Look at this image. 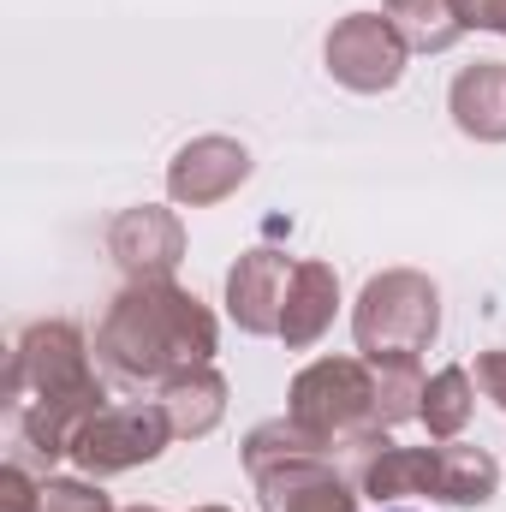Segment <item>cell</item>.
I'll list each match as a JSON object with an SVG mask.
<instances>
[{"label": "cell", "mask_w": 506, "mask_h": 512, "mask_svg": "<svg viewBox=\"0 0 506 512\" xmlns=\"http://www.w3.org/2000/svg\"><path fill=\"white\" fill-rule=\"evenodd\" d=\"M108 256L126 280H173L185 262V221L161 203H131L108 221Z\"/></svg>", "instance_id": "ba28073f"}, {"label": "cell", "mask_w": 506, "mask_h": 512, "mask_svg": "<svg viewBox=\"0 0 506 512\" xmlns=\"http://www.w3.org/2000/svg\"><path fill=\"white\" fill-rule=\"evenodd\" d=\"M256 173V155L227 137V131H203L191 143H179V155L167 161V197L179 209H215L227 197H239V185Z\"/></svg>", "instance_id": "52a82bcc"}, {"label": "cell", "mask_w": 506, "mask_h": 512, "mask_svg": "<svg viewBox=\"0 0 506 512\" xmlns=\"http://www.w3.org/2000/svg\"><path fill=\"white\" fill-rule=\"evenodd\" d=\"M316 453H328L304 423H292V417H268V423H256L251 435L239 441V459H245V471H251V483L262 471H274V465H286V459H316Z\"/></svg>", "instance_id": "e0dca14e"}, {"label": "cell", "mask_w": 506, "mask_h": 512, "mask_svg": "<svg viewBox=\"0 0 506 512\" xmlns=\"http://www.w3.org/2000/svg\"><path fill=\"white\" fill-rule=\"evenodd\" d=\"M286 417L304 423L328 453L334 447H358V453L387 447V429L376 417V364H364V358L304 364L286 387Z\"/></svg>", "instance_id": "3957f363"}, {"label": "cell", "mask_w": 506, "mask_h": 512, "mask_svg": "<svg viewBox=\"0 0 506 512\" xmlns=\"http://www.w3.org/2000/svg\"><path fill=\"white\" fill-rule=\"evenodd\" d=\"M495 495H501L495 453L465 447V441L429 447V501H441V507H489Z\"/></svg>", "instance_id": "7c38bea8"}, {"label": "cell", "mask_w": 506, "mask_h": 512, "mask_svg": "<svg viewBox=\"0 0 506 512\" xmlns=\"http://www.w3.org/2000/svg\"><path fill=\"white\" fill-rule=\"evenodd\" d=\"M477 387H483V399H495V411H506V346L477 352Z\"/></svg>", "instance_id": "7402d4cb"}, {"label": "cell", "mask_w": 506, "mask_h": 512, "mask_svg": "<svg viewBox=\"0 0 506 512\" xmlns=\"http://www.w3.org/2000/svg\"><path fill=\"white\" fill-rule=\"evenodd\" d=\"M459 24L465 30H489V36H506V0H453Z\"/></svg>", "instance_id": "44dd1931"}, {"label": "cell", "mask_w": 506, "mask_h": 512, "mask_svg": "<svg viewBox=\"0 0 506 512\" xmlns=\"http://www.w3.org/2000/svg\"><path fill=\"white\" fill-rule=\"evenodd\" d=\"M322 60H328V78L352 96H387L399 78H405V60L411 48L399 42V30L381 18V12H346L328 42H322Z\"/></svg>", "instance_id": "8992f818"}, {"label": "cell", "mask_w": 506, "mask_h": 512, "mask_svg": "<svg viewBox=\"0 0 506 512\" xmlns=\"http://www.w3.org/2000/svg\"><path fill=\"white\" fill-rule=\"evenodd\" d=\"M256 507L262 512H358V483H346L328 453L316 459H286L256 477Z\"/></svg>", "instance_id": "30bf717a"}, {"label": "cell", "mask_w": 506, "mask_h": 512, "mask_svg": "<svg viewBox=\"0 0 506 512\" xmlns=\"http://www.w3.org/2000/svg\"><path fill=\"white\" fill-rule=\"evenodd\" d=\"M340 316V274L334 262H298L292 268V286H286V310H280V340L286 352H310Z\"/></svg>", "instance_id": "8fae6325"}, {"label": "cell", "mask_w": 506, "mask_h": 512, "mask_svg": "<svg viewBox=\"0 0 506 512\" xmlns=\"http://www.w3.org/2000/svg\"><path fill=\"white\" fill-rule=\"evenodd\" d=\"M131 512H161V507H131Z\"/></svg>", "instance_id": "cb8c5ba5"}, {"label": "cell", "mask_w": 506, "mask_h": 512, "mask_svg": "<svg viewBox=\"0 0 506 512\" xmlns=\"http://www.w3.org/2000/svg\"><path fill=\"white\" fill-rule=\"evenodd\" d=\"M215 352H221L215 310L173 280H126L96 322V364L137 393L143 387L161 393L173 376L215 364Z\"/></svg>", "instance_id": "7a4b0ae2"}, {"label": "cell", "mask_w": 506, "mask_h": 512, "mask_svg": "<svg viewBox=\"0 0 506 512\" xmlns=\"http://www.w3.org/2000/svg\"><path fill=\"white\" fill-rule=\"evenodd\" d=\"M447 114L471 143H506V60H477L453 78Z\"/></svg>", "instance_id": "4fadbf2b"}, {"label": "cell", "mask_w": 506, "mask_h": 512, "mask_svg": "<svg viewBox=\"0 0 506 512\" xmlns=\"http://www.w3.org/2000/svg\"><path fill=\"white\" fill-rule=\"evenodd\" d=\"M42 512H114L96 477H48L42 483Z\"/></svg>", "instance_id": "d6986e66"}, {"label": "cell", "mask_w": 506, "mask_h": 512, "mask_svg": "<svg viewBox=\"0 0 506 512\" xmlns=\"http://www.w3.org/2000/svg\"><path fill=\"white\" fill-rule=\"evenodd\" d=\"M96 346L84 340L78 322L54 316V322H30L12 346L6 364V405H12V429L24 441L30 459L60 465L72 459L84 423L108 405V387L96 376Z\"/></svg>", "instance_id": "6da1fadb"}, {"label": "cell", "mask_w": 506, "mask_h": 512, "mask_svg": "<svg viewBox=\"0 0 506 512\" xmlns=\"http://www.w3.org/2000/svg\"><path fill=\"white\" fill-rule=\"evenodd\" d=\"M423 411V376L417 364H376V417L381 429H399Z\"/></svg>", "instance_id": "ac0fdd59"}, {"label": "cell", "mask_w": 506, "mask_h": 512, "mask_svg": "<svg viewBox=\"0 0 506 512\" xmlns=\"http://www.w3.org/2000/svg\"><path fill=\"white\" fill-rule=\"evenodd\" d=\"M0 512H42V483L24 465H6L0 471Z\"/></svg>", "instance_id": "ffe728a7"}, {"label": "cell", "mask_w": 506, "mask_h": 512, "mask_svg": "<svg viewBox=\"0 0 506 512\" xmlns=\"http://www.w3.org/2000/svg\"><path fill=\"white\" fill-rule=\"evenodd\" d=\"M381 18L399 30V42L411 54H447L465 36L453 0H381Z\"/></svg>", "instance_id": "9a60e30c"}, {"label": "cell", "mask_w": 506, "mask_h": 512, "mask_svg": "<svg viewBox=\"0 0 506 512\" xmlns=\"http://www.w3.org/2000/svg\"><path fill=\"white\" fill-rule=\"evenodd\" d=\"M471 411H477V376H471V370L447 364V370H435V376L423 382V411H417V423H423L435 441H459L465 423H471Z\"/></svg>", "instance_id": "2e32d148"}, {"label": "cell", "mask_w": 506, "mask_h": 512, "mask_svg": "<svg viewBox=\"0 0 506 512\" xmlns=\"http://www.w3.org/2000/svg\"><path fill=\"white\" fill-rule=\"evenodd\" d=\"M292 256L274 245H251L227 268V316L239 334L251 340H280V310H286V286H292Z\"/></svg>", "instance_id": "9c48e42d"}, {"label": "cell", "mask_w": 506, "mask_h": 512, "mask_svg": "<svg viewBox=\"0 0 506 512\" xmlns=\"http://www.w3.org/2000/svg\"><path fill=\"white\" fill-rule=\"evenodd\" d=\"M167 441H173V423H167L161 399L102 405L84 423V435L72 447V465H78V477H96V483L102 477H126L137 465H155L167 453Z\"/></svg>", "instance_id": "5b68a950"}, {"label": "cell", "mask_w": 506, "mask_h": 512, "mask_svg": "<svg viewBox=\"0 0 506 512\" xmlns=\"http://www.w3.org/2000/svg\"><path fill=\"white\" fill-rule=\"evenodd\" d=\"M197 512H233V507H197Z\"/></svg>", "instance_id": "603a6c76"}, {"label": "cell", "mask_w": 506, "mask_h": 512, "mask_svg": "<svg viewBox=\"0 0 506 512\" xmlns=\"http://www.w3.org/2000/svg\"><path fill=\"white\" fill-rule=\"evenodd\" d=\"M387 512H405V507H387Z\"/></svg>", "instance_id": "d4e9b609"}, {"label": "cell", "mask_w": 506, "mask_h": 512, "mask_svg": "<svg viewBox=\"0 0 506 512\" xmlns=\"http://www.w3.org/2000/svg\"><path fill=\"white\" fill-rule=\"evenodd\" d=\"M155 399H161V411H167V423H173V441H203V435H215L221 417H227V376H221L215 364H203V370L173 376Z\"/></svg>", "instance_id": "5bb4252c"}, {"label": "cell", "mask_w": 506, "mask_h": 512, "mask_svg": "<svg viewBox=\"0 0 506 512\" xmlns=\"http://www.w3.org/2000/svg\"><path fill=\"white\" fill-rule=\"evenodd\" d=\"M441 334V286L417 268H381L352 304V340L364 364H417Z\"/></svg>", "instance_id": "277c9868"}]
</instances>
